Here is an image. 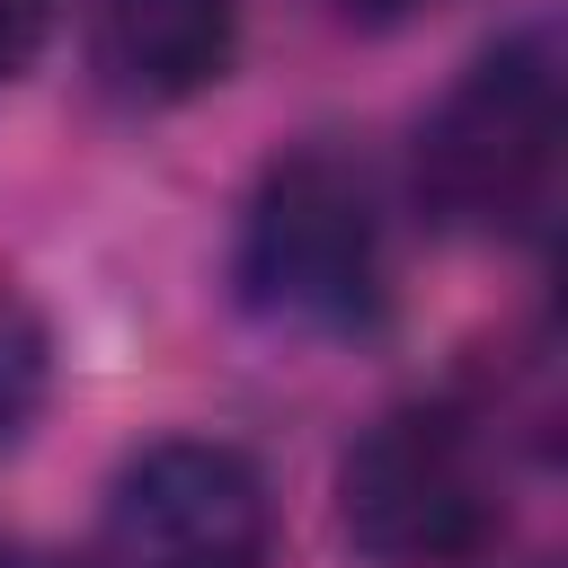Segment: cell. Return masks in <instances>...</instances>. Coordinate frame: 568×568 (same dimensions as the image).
<instances>
[{
  "instance_id": "1",
  "label": "cell",
  "mask_w": 568,
  "mask_h": 568,
  "mask_svg": "<svg viewBox=\"0 0 568 568\" xmlns=\"http://www.w3.org/2000/svg\"><path fill=\"white\" fill-rule=\"evenodd\" d=\"M559 133H568L559 36L515 27L479 62H462V80L426 106L417 204L462 240H532L559 195Z\"/></svg>"
},
{
  "instance_id": "2",
  "label": "cell",
  "mask_w": 568,
  "mask_h": 568,
  "mask_svg": "<svg viewBox=\"0 0 568 568\" xmlns=\"http://www.w3.org/2000/svg\"><path fill=\"white\" fill-rule=\"evenodd\" d=\"M231 284H240L248 320H266L284 337L364 328L390 293V240H382L373 178L328 142H302V151L266 160V178L240 204Z\"/></svg>"
},
{
  "instance_id": "3",
  "label": "cell",
  "mask_w": 568,
  "mask_h": 568,
  "mask_svg": "<svg viewBox=\"0 0 568 568\" xmlns=\"http://www.w3.org/2000/svg\"><path fill=\"white\" fill-rule=\"evenodd\" d=\"M337 524L382 568H479L506 541V497L470 417L390 408L337 462Z\"/></svg>"
},
{
  "instance_id": "4",
  "label": "cell",
  "mask_w": 568,
  "mask_h": 568,
  "mask_svg": "<svg viewBox=\"0 0 568 568\" xmlns=\"http://www.w3.org/2000/svg\"><path fill=\"white\" fill-rule=\"evenodd\" d=\"M106 568H275V488L222 435H160L106 479Z\"/></svg>"
},
{
  "instance_id": "5",
  "label": "cell",
  "mask_w": 568,
  "mask_h": 568,
  "mask_svg": "<svg viewBox=\"0 0 568 568\" xmlns=\"http://www.w3.org/2000/svg\"><path fill=\"white\" fill-rule=\"evenodd\" d=\"M240 62V0H98L89 71L115 106H186Z\"/></svg>"
},
{
  "instance_id": "6",
  "label": "cell",
  "mask_w": 568,
  "mask_h": 568,
  "mask_svg": "<svg viewBox=\"0 0 568 568\" xmlns=\"http://www.w3.org/2000/svg\"><path fill=\"white\" fill-rule=\"evenodd\" d=\"M44 382H53V337H44V320L0 284V444L27 435V417L44 408Z\"/></svg>"
},
{
  "instance_id": "7",
  "label": "cell",
  "mask_w": 568,
  "mask_h": 568,
  "mask_svg": "<svg viewBox=\"0 0 568 568\" xmlns=\"http://www.w3.org/2000/svg\"><path fill=\"white\" fill-rule=\"evenodd\" d=\"M53 27H62V0H0V80L36 71L44 44H53Z\"/></svg>"
},
{
  "instance_id": "8",
  "label": "cell",
  "mask_w": 568,
  "mask_h": 568,
  "mask_svg": "<svg viewBox=\"0 0 568 568\" xmlns=\"http://www.w3.org/2000/svg\"><path fill=\"white\" fill-rule=\"evenodd\" d=\"M346 18H408V9H426V0H337Z\"/></svg>"
}]
</instances>
